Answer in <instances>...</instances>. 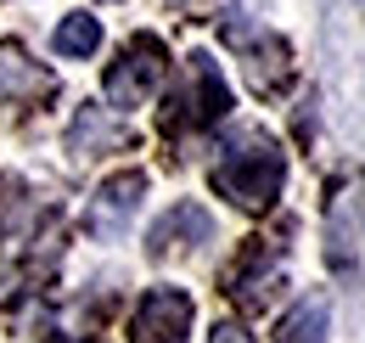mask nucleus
<instances>
[{"label": "nucleus", "instance_id": "nucleus-5", "mask_svg": "<svg viewBox=\"0 0 365 343\" xmlns=\"http://www.w3.org/2000/svg\"><path fill=\"white\" fill-rule=\"evenodd\" d=\"M197 304L185 287H152L130 315V343H185Z\"/></svg>", "mask_w": 365, "mask_h": 343}, {"label": "nucleus", "instance_id": "nucleus-6", "mask_svg": "<svg viewBox=\"0 0 365 343\" xmlns=\"http://www.w3.org/2000/svg\"><path fill=\"white\" fill-rule=\"evenodd\" d=\"M140 197H146V174H140V169H118V174H107V180L96 186L91 209H85V231H91L96 242L118 237V231L135 219Z\"/></svg>", "mask_w": 365, "mask_h": 343}, {"label": "nucleus", "instance_id": "nucleus-7", "mask_svg": "<svg viewBox=\"0 0 365 343\" xmlns=\"http://www.w3.org/2000/svg\"><path fill=\"white\" fill-rule=\"evenodd\" d=\"M214 237V219L202 203H175V209H163L158 225L146 231V254L152 259H185L197 242H208Z\"/></svg>", "mask_w": 365, "mask_h": 343}, {"label": "nucleus", "instance_id": "nucleus-2", "mask_svg": "<svg viewBox=\"0 0 365 343\" xmlns=\"http://www.w3.org/2000/svg\"><path fill=\"white\" fill-rule=\"evenodd\" d=\"M230 113V85L220 62L208 51H191L180 62V79L163 96V135H202V129L225 124Z\"/></svg>", "mask_w": 365, "mask_h": 343}, {"label": "nucleus", "instance_id": "nucleus-9", "mask_svg": "<svg viewBox=\"0 0 365 343\" xmlns=\"http://www.w3.org/2000/svg\"><path fill=\"white\" fill-rule=\"evenodd\" d=\"M275 264H281V242H270V248H264V242H247V248H242V259L225 270V293H230L236 304H247V309H259V304H264V293H270L264 282L275 276Z\"/></svg>", "mask_w": 365, "mask_h": 343}, {"label": "nucleus", "instance_id": "nucleus-3", "mask_svg": "<svg viewBox=\"0 0 365 343\" xmlns=\"http://www.w3.org/2000/svg\"><path fill=\"white\" fill-rule=\"evenodd\" d=\"M220 34H225V45L242 56V74H247V85H253V96H281V90L292 85V45L281 40L275 29H264V23H247L242 11H225L220 17Z\"/></svg>", "mask_w": 365, "mask_h": 343}, {"label": "nucleus", "instance_id": "nucleus-11", "mask_svg": "<svg viewBox=\"0 0 365 343\" xmlns=\"http://www.w3.org/2000/svg\"><path fill=\"white\" fill-rule=\"evenodd\" d=\"M326 327H331V304H326V293H309L281 315L275 343H326Z\"/></svg>", "mask_w": 365, "mask_h": 343}, {"label": "nucleus", "instance_id": "nucleus-12", "mask_svg": "<svg viewBox=\"0 0 365 343\" xmlns=\"http://www.w3.org/2000/svg\"><path fill=\"white\" fill-rule=\"evenodd\" d=\"M51 45H56L68 62H85V56H96V51H101V23H96L91 11H68V17L56 23Z\"/></svg>", "mask_w": 365, "mask_h": 343}, {"label": "nucleus", "instance_id": "nucleus-4", "mask_svg": "<svg viewBox=\"0 0 365 343\" xmlns=\"http://www.w3.org/2000/svg\"><path fill=\"white\" fill-rule=\"evenodd\" d=\"M163 74H169V51L158 34H130L124 51L113 56V68H107V96H113V107H146L158 85H163Z\"/></svg>", "mask_w": 365, "mask_h": 343}, {"label": "nucleus", "instance_id": "nucleus-14", "mask_svg": "<svg viewBox=\"0 0 365 343\" xmlns=\"http://www.w3.org/2000/svg\"><path fill=\"white\" fill-rule=\"evenodd\" d=\"M46 343H101V338H62V332H56V338H46Z\"/></svg>", "mask_w": 365, "mask_h": 343}, {"label": "nucleus", "instance_id": "nucleus-1", "mask_svg": "<svg viewBox=\"0 0 365 343\" xmlns=\"http://www.w3.org/2000/svg\"><path fill=\"white\" fill-rule=\"evenodd\" d=\"M208 180H214V192L225 203L247 209V214H270L281 186H287V152L264 129H236L225 146H220Z\"/></svg>", "mask_w": 365, "mask_h": 343}, {"label": "nucleus", "instance_id": "nucleus-10", "mask_svg": "<svg viewBox=\"0 0 365 343\" xmlns=\"http://www.w3.org/2000/svg\"><path fill=\"white\" fill-rule=\"evenodd\" d=\"M113 146H130V129L118 124L107 107H73V124H68V152L73 158H96V152H113Z\"/></svg>", "mask_w": 365, "mask_h": 343}, {"label": "nucleus", "instance_id": "nucleus-8", "mask_svg": "<svg viewBox=\"0 0 365 343\" xmlns=\"http://www.w3.org/2000/svg\"><path fill=\"white\" fill-rule=\"evenodd\" d=\"M0 96H6V101H23V107L51 101V96H56V74L40 68L17 40H0Z\"/></svg>", "mask_w": 365, "mask_h": 343}, {"label": "nucleus", "instance_id": "nucleus-13", "mask_svg": "<svg viewBox=\"0 0 365 343\" xmlns=\"http://www.w3.org/2000/svg\"><path fill=\"white\" fill-rule=\"evenodd\" d=\"M208 343H253V332H247L242 321H220V327L208 332Z\"/></svg>", "mask_w": 365, "mask_h": 343}]
</instances>
